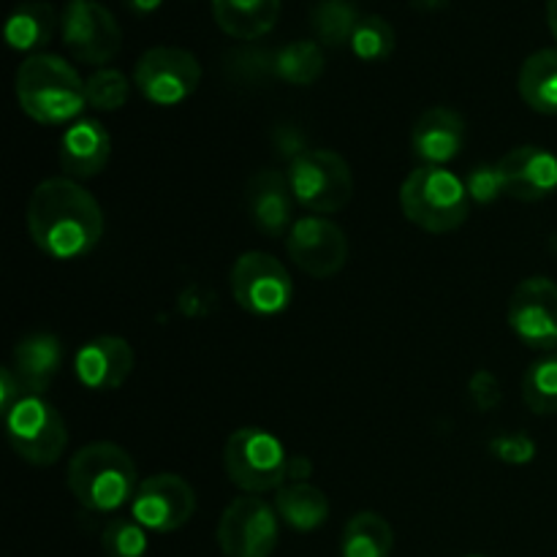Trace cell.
Segmentation results:
<instances>
[{
  "instance_id": "1",
  "label": "cell",
  "mask_w": 557,
  "mask_h": 557,
  "mask_svg": "<svg viewBox=\"0 0 557 557\" xmlns=\"http://www.w3.org/2000/svg\"><path fill=\"white\" fill-rule=\"evenodd\" d=\"M27 228L38 250L54 261L90 253L103 237V212L96 196L71 177H49L27 201Z\"/></svg>"
},
{
  "instance_id": "2",
  "label": "cell",
  "mask_w": 557,
  "mask_h": 557,
  "mask_svg": "<svg viewBox=\"0 0 557 557\" xmlns=\"http://www.w3.org/2000/svg\"><path fill=\"white\" fill-rule=\"evenodd\" d=\"M16 103L30 120L44 125L71 123L87 103L85 79L58 54H30L22 60L14 79Z\"/></svg>"
},
{
  "instance_id": "3",
  "label": "cell",
  "mask_w": 557,
  "mask_h": 557,
  "mask_svg": "<svg viewBox=\"0 0 557 557\" xmlns=\"http://www.w3.org/2000/svg\"><path fill=\"white\" fill-rule=\"evenodd\" d=\"M71 495L85 509L109 515L131 504L139 490L136 484V462L128 451L109 441H96L76 451L69 460L65 473Z\"/></svg>"
},
{
  "instance_id": "4",
  "label": "cell",
  "mask_w": 557,
  "mask_h": 557,
  "mask_svg": "<svg viewBox=\"0 0 557 557\" xmlns=\"http://www.w3.org/2000/svg\"><path fill=\"white\" fill-rule=\"evenodd\" d=\"M403 215L430 234H449L468 221L471 196L466 180L444 166H419L400 188Z\"/></svg>"
},
{
  "instance_id": "5",
  "label": "cell",
  "mask_w": 557,
  "mask_h": 557,
  "mask_svg": "<svg viewBox=\"0 0 557 557\" xmlns=\"http://www.w3.org/2000/svg\"><path fill=\"white\" fill-rule=\"evenodd\" d=\"M223 468L234 487L248 495L272 493L288 482L286 446L261 428H239L228 435L223 449Z\"/></svg>"
},
{
  "instance_id": "6",
  "label": "cell",
  "mask_w": 557,
  "mask_h": 557,
  "mask_svg": "<svg viewBox=\"0 0 557 557\" xmlns=\"http://www.w3.org/2000/svg\"><path fill=\"white\" fill-rule=\"evenodd\" d=\"M288 185L305 210L315 215L341 212L354 196L351 166L335 150H305L288 163Z\"/></svg>"
},
{
  "instance_id": "7",
  "label": "cell",
  "mask_w": 557,
  "mask_h": 557,
  "mask_svg": "<svg viewBox=\"0 0 557 557\" xmlns=\"http://www.w3.org/2000/svg\"><path fill=\"white\" fill-rule=\"evenodd\" d=\"M5 417V438L25 462L54 466L69 446V428L58 408L41 395H25Z\"/></svg>"
},
{
  "instance_id": "8",
  "label": "cell",
  "mask_w": 557,
  "mask_h": 557,
  "mask_svg": "<svg viewBox=\"0 0 557 557\" xmlns=\"http://www.w3.org/2000/svg\"><path fill=\"white\" fill-rule=\"evenodd\" d=\"M134 85L156 107H177L201 85V63L183 47H152L136 60Z\"/></svg>"
},
{
  "instance_id": "9",
  "label": "cell",
  "mask_w": 557,
  "mask_h": 557,
  "mask_svg": "<svg viewBox=\"0 0 557 557\" xmlns=\"http://www.w3.org/2000/svg\"><path fill=\"white\" fill-rule=\"evenodd\" d=\"M232 297L243 310L253 315H277L294 297V283L283 261L272 253L248 250L232 267Z\"/></svg>"
},
{
  "instance_id": "10",
  "label": "cell",
  "mask_w": 557,
  "mask_h": 557,
  "mask_svg": "<svg viewBox=\"0 0 557 557\" xmlns=\"http://www.w3.org/2000/svg\"><path fill=\"white\" fill-rule=\"evenodd\" d=\"M60 38L79 63L96 65V69H103L109 60L117 58L123 47L117 20L98 0L65 3V9L60 11Z\"/></svg>"
},
{
  "instance_id": "11",
  "label": "cell",
  "mask_w": 557,
  "mask_h": 557,
  "mask_svg": "<svg viewBox=\"0 0 557 557\" xmlns=\"http://www.w3.org/2000/svg\"><path fill=\"white\" fill-rule=\"evenodd\" d=\"M277 511L256 495L234 498L218 522V547L226 557H270L277 547Z\"/></svg>"
},
{
  "instance_id": "12",
  "label": "cell",
  "mask_w": 557,
  "mask_h": 557,
  "mask_svg": "<svg viewBox=\"0 0 557 557\" xmlns=\"http://www.w3.org/2000/svg\"><path fill=\"white\" fill-rule=\"evenodd\" d=\"M194 511V487L177 473H156V476L145 479L131 500V517L152 533L180 531L183 525H188Z\"/></svg>"
},
{
  "instance_id": "13",
  "label": "cell",
  "mask_w": 557,
  "mask_h": 557,
  "mask_svg": "<svg viewBox=\"0 0 557 557\" xmlns=\"http://www.w3.org/2000/svg\"><path fill=\"white\" fill-rule=\"evenodd\" d=\"M288 259L310 277L337 275L348 261V239L337 223L321 215H305L294 221L286 237Z\"/></svg>"
},
{
  "instance_id": "14",
  "label": "cell",
  "mask_w": 557,
  "mask_h": 557,
  "mask_svg": "<svg viewBox=\"0 0 557 557\" xmlns=\"http://www.w3.org/2000/svg\"><path fill=\"white\" fill-rule=\"evenodd\" d=\"M509 326L525 346L557 348V283L542 275L522 281L509 299Z\"/></svg>"
},
{
  "instance_id": "15",
  "label": "cell",
  "mask_w": 557,
  "mask_h": 557,
  "mask_svg": "<svg viewBox=\"0 0 557 557\" xmlns=\"http://www.w3.org/2000/svg\"><path fill=\"white\" fill-rule=\"evenodd\" d=\"M294 201L297 199H294L286 172H277V169L253 172L245 185V207H248L250 221L272 239L288 237L292 232Z\"/></svg>"
},
{
  "instance_id": "16",
  "label": "cell",
  "mask_w": 557,
  "mask_h": 557,
  "mask_svg": "<svg viewBox=\"0 0 557 557\" xmlns=\"http://www.w3.org/2000/svg\"><path fill=\"white\" fill-rule=\"evenodd\" d=\"M506 196L517 201H542L557 190V156L539 145H522L498 161Z\"/></svg>"
},
{
  "instance_id": "17",
  "label": "cell",
  "mask_w": 557,
  "mask_h": 557,
  "mask_svg": "<svg viewBox=\"0 0 557 557\" xmlns=\"http://www.w3.org/2000/svg\"><path fill=\"white\" fill-rule=\"evenodd\" d=\"M76 379L92 392H112L134 373V348L117 335L92 337L74 357Z\"/></svg>"
},
{
  "instance_id": "18",
  "label": "cell",
  "mask_w": 557,
  "mask_h": 557,
  "mask_svg": "<svg viewBox=\"0 0 557 557\" xmlns=\"http://www.w3.org/2000/svg\"><path fill=\"white\" fill-rule=\"evenodd\" d=\"M466 145V120L449 107H430L411 128V150L422 166H446Z\"/></svg>"
},
{
  "instance_id": "19",
  "label": "cell",
  "mask_w": 557,
  "mask_h": 557,
  "mask_svg": "<svg viewBox=\"0 0 557 557\" xmlns=\"http://www.w3.org/2000/svg\"><path fill=\"white\" fill-rule=\"evenodd\" d=\"M112 158V136L103 123L82 117L60 136V169L71 180H87L103 172Z\"/></svg>"
},
{
  "instance_id": "20",
  "label": "cell",
  "mask_w": 557,
  "mask_h": 557,
  "mask_svg": "<svg viewBox=\"0 0 557 557\" xmlns=\"http://www.w3.org/2000/svg\"><path fill=\"white\" fill-rule=\"evenodd\" d=\"M63 368V346L49 332H33V335L22 337L14 348V359H11V370L20 379L22 389L27 395H41L49 389L54 375Z\"/></svg>"
},
{
  "instance_id": "21",
  "label": "cell",
  "mask_w": 557,
  "mask_h": 557,
  "mask_svg": "<svg viewBox=\"0 0 557 557\" xmlns=\"http://www.w3.org/2000/svg\"><path fill=\"white\" fill-rule=\"evenodd\" d=\"M212 20L237 41L267 36L281 20V0H212Z\"/></svg>"
},
{
  "instance_id": "22",
  "label": "cell",
  "mask_w": 557,
  "mask_h": 557,
  "mask_svg": "<svg viewBox=\"0 0 557 557\" xmlns=\"http://www.w3.org/2000/svg\"><path fill=\"white\" fill-rule=\"evenodd\" d=\"M60 20L54 9L41 0H27V3L14 5V11L5 20V41L14 52L41 54V49L52 41Z\"/></svg>"
},
{
  "instance_id": "23",
  "label": "cell",
  "mask_w": 557,
  "mask_h": 557,
  "mask_svg": "<svg viewBox=\"0 0 557 557\" xmlns=\"http://www.w3.org/2000/svg\"><path fill=\"white\" fill-rule=\"evenodd\" d=\"M275 511L288 528L310 533L321 528L330 517V498L308 482L283 484L275 493Z\"/></svg>"
},
{
  "instance_id": "24",
  "label": "cell",
  "mask_w": 557,
  "mask_h": 557,
  "mask_svg": "<svg viewBox=\"0 0 557 557\" xmlns=\"http://www.w3.org/2000/svg\"><path fill=\"white\" fill-rule=\"evenodd\" d=\"M517 90L533 112L557 114V49H539L522 63Z\"/></svg>"
},
{
  "instance_id": "25",
  "label": "cell",
  "mask_w": 557,
  "mask_h": 557,
  "mask_svg": "<svg viewBox=\"0 0 557 557\" xmlns=\"http://www.w3.org/2000/svg\"><path fill=\"white\" fill-rule=\"evenodd\" d=\"M395 531L375 511H359L343 528L341 557H392Z\"/></svg>"
},
{
  "instance_id": "26",
  "label": "cell",
  "mask_w": 557,
  "mask_h": 557,
  "mask_svg": "<svg viewBox=\"0 0 557 557\" xmlns=\"http://www.w3.org/2000/svg\"><path fill=\"white\" fill-rule=\"evenodd\" d=\"M272 69H275L277 79L288 82L294 87L315 85L326 69L324 47L319 41H305V38H299V41L275 49Z\"/></svg>"
},
{
  "instance_id": "27",
  "label": "cell",
  "mask_w": 557,
  "mask_h": 557,
  "mask_svg": "<svg viewBox=\"0 0 557 557\" xmlns=\"http://www.w3.org/2000/svg\"><path fill=\"white\" fill-rule=\"evenodd\" d=\"M359 20L362 14L351 0H319L310 14V25L321 47H343L351 41Z\"/></svg>"
},
{
  "instance_id": "28",
  "label": "cell",
  "mask_w": 557,
  "mask_h": 557,
  "mask_svg": "<svg viewBox=\"0 0 557 557\" xmlns=\"http://www.w3.org/2000/svg\"><path fill=\"white\" fill-rule=\"evenodd\" d=\"M348 47L364 63H381L395 52V27L384 16L362 14Z\"/></svg>"
},
{
  "instance_id": "29",
  "label": "cell",
  "mask_w": 557,
  "mask_h": 557,
  "mask_svg": "<svg viewBox=\"0 0 557 557\" xmlns=\"http://www.w3.org/2000/svg\"><path fill=\"white\" fill-rule=\"evenodd\" d=\"M522 400L533 413H557V357L539 359L525 370Z\"/></svg>"
},
{
  "instance_id": "30",
  "label": "cell",
  "mask_w": 557,
  "mask_h": 557,
  "mask_svg": "<svg viewBox=\"0 0 557 557\" xmlns=\"http://www.w3.org/2000/svg\"><path fill=\"white\" fill-rule=\"evenodd\" d=\"M87 87V103L98 112H117L125 107L131 96V82L123 71L117 69H96L85 79Z\"/></svg>"
},
{
  "instance_id": "31",
  "label": "cell",
  "mask_w": 557,
  "mask_h": 557,
  "mask_svg": "<svg viewBox=\"0 0 557 557\" xmlns=\"http://www.w3.org/2000/svg\"><path fill=\"white\" fill-rule=\"evenodd\" d=\"M101 549L107 557H145L147 531L134 517L131 520H112L101 533Z\"/></svg>"
},
{
  "instance_id": "32",
  "label": "cell",
  "mask_w": 557,
  "mask_h": 557,
  "mask_svg": "<svg viewBox=\"0 0 557 557\" xmlns=\"http://www.w3.org/2000/svg\"><path fill=\"white\" fill-rule=\"evenodd\" d=\"M466 188L471 201H476V205H493L500 194H506L498 163H476L468 172Z\"/></svg>"
},
{
  "instance_id": "33",
  "label": "cell",
  "mask_w": 557,
  "mask_h": 557,
  "mask_svg": "<svg viewBox=\"0 0 557 557\" xmlns=\"http://www.w3.org/2000/svg\"><path fill=\"white\" fill-rule=\"evenodd\" d=\"M272 58L275 52H267V49H237L232 54V71L239 76H250V79H264V76H275V69H272Z\"/></svg>"
},
{
  "instance_id": "34",
  "label": "cell",
  "mask_w": 557,
  "mask_h": 557,
  "mask_svg": "<svg viewBox=\"0 0 557 557\" xmlns=\"http://www.w3.org/2000/svg\"><path fill=\"white\" fill-rule=\"evenodd\" d=\"M493 451L500 457V460L520 466V462L533 460V455H536V444H533L525 433H515V435H504V438H495Z\"/></svg>"
},
{
  "instance_id": "35",
  "label": "cell",
  "mask_w": 557,
  "mask_h": 557,
  "mask_svg": "<svg viewBox=\"0 0 557 557\" xmlns=\"http://www.w3.org/2000/svg\"><path fill=\"white\" fill-rule=\"evenodd\" d=\"M471 395L482 411H490V408L498 406V400H500L498 381H495L490 373H479L471 384Z\"/></svg>"
},
{
  "instance_id": "36",
  "label": "cell",
  "mask_w": 557,
  "mask_h": 557,
  "mask_svg": "<svg viewBox=\"0 0 557 557\" xmlns=\"http://www.w3.org/2000/svg\"><path fill=\"white\" fill-rule=\"evenodd\" d=\"M25 395H27V392L22 389L20 379L14 375L11 364H9V368L0 370V408H3V413H9L11 408H14L16 403H20Z\"/></svg>"
},
{
  "instance_id": "37",
  "label": "cell",
  "mask_w": 557,
  "mask_h": 557,
  "mask_svg": "<svg viewBox=\"0 0 557 557\" xmlns=\"http://www.w3.org/2000/svg\"><path fill=\"white\" fill-rule=\"evenodd\" d=\"M310 473V462L305 457H288V482H305Z\"/></svg>"
},
{
  "instance_id": "38",
  "label": "cell",
  "mask_w": 557,
  "mask_h": 557,
  "mask_svg": "<svg viewBox=\"0 0 557 557\" xmlns=\"http://www.w3.org/2000/svg\"><path fill=\"white\" fill-rule=\"evenodd\" d=\"M125 9L134 11V14L139 16H147V14H156L158 9H161L163 0H123Z\"/></svg>"
},
{
  "instance_id": "39",
  "label": "cell",
  "mask_w": 557,
  "mask_h": 557,
  "mask_svg": "<svg viewBox=\"0 0 557 557\" xmlns=\"http://www.w3.org/2000/svg\"><path fill=\"white\" fill-rule=\"evenodd\" d=\"M547 25L557 41V0H547Z\"/></svg>"
},
{
  "instance_id": "40",
  "label": "cell",
  "mask_w": 557,
  "mask_h": 557,
  "mask_svg": "<svg viewBox=\"0 0 557 557\" xmlns=\"http://www.w3.org/2000/svg\"><path fill=\"white\" fill-rule=\"evenodd\" d=\"M69 3H79V0H69Z\"/></svg>"
},
{
  "instance_id": "41",
  "label": "cell",
  "mask_w": 557,
  "mask_h": 557,
  "mask_svg": "<svg viewBox=\"0 0 557 557\" xmlns=\"http://www.w3.org/2000/svg\"><path fill=\"white\" fill-rule=\"evenodd\" d=\"M473 557H482V555H473Z\"/></svg>"
}]
</instances>
